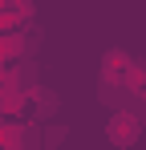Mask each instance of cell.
<instances>
[{"mask_svg":"<svg viewBox=\"0 0 146 150\" xmlns=\"http://www.w3.org/2000/svg\"><path fill=\"white\" fill-rule=\"evenodd\" d=\"M126 69H130V61H126V53H110V57H106V69H101V73H106V81H110V77L118 81V77L126 73Z\"/></svg>","mask_w":146,"mask_h":150,"instance_id":"obj_2","label":"cell"},{"mask_svg":"<svg viewBox=\"0 0 146 150\" xmlns=\"http://www.w3.org/2000/svg\"><path fill=\"white\" fill-rule=\"evenodd\" d=\"M106 134H110V142H114V146H134V142H138V134H142V122H138L134 114H126V110H122V114L110 118Z\"/></svg>","mask_w":146,"mask_h":150,"instance_id":"obj_1","label":"cell"}]
</instances>
